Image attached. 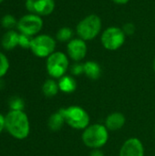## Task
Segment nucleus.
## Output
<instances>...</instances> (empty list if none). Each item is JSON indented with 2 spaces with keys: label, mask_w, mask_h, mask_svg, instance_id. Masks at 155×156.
Listing matches in <instances>:
<instances>
[{
  "label": "nucleus",
  "mask_w": 155,
  "mask_h": 156,
  "mask_svg": "<svg viewBox=\"0 0 155 156\" xmlns=\"http://www.w3.org/2000/svg\"><path fill=\"white\" fill-rule=\"evenodd\" d=\"M5 129L16 139L26 138L30 132L28 117L23 111H10L5 115Z\"/></svg>",
  "instance_id": "f257e3e1"
},
{
  "label": "nucleus",
  "mask_w": 155,
  "mask_h": 156,
  "mask_svg": "<svg viewBox=\"0 0 155 156\" xmlns=\"http://www.w3.org/2000/svg\"><path fill=\"white\" fill-rule=\"evenodd\" d=\"M81 139L83 144L90 149H100L109 140V130L105 125L95 123L83 130Z\"/></svg>",
  "instance_id": "f03ea898"
},
{
  "label": "nucleus",
  "mask_w": 155,
  "mask_h": 156,
  "mask_svg": "<svg viewBox=\"0 0 155 156\" xmlns=\"http://www.w3.org/2000/svg\"><path fill=\"white\" fill-rule=\"evenodd\" d=\"M101 18L96 14H90L82 18L76 26L78 37L84 41L94 39L101 31Z\"/></svg>",
  "instance_id": "7ed1b4c3"
},
{
  "label": "nucleus",
  "mask_w": 155,
  "mask_h": 156,
  "mask_svg": "<svg viewBox=\"0 0 155 156\" xmlns=\"http://www.w3.org/2000/svg\"><path fill=\"white\" fill-rule=\"evenodd\" d=\"M66 123L75 130H85L90 125L89 113L79 106H69L63 109Z\"/></svg>",
  "instance_id": "20e7f679"
},
{
  "label": "nucleus",
  "mask_w": 155,
  "mask_h": 156,
  "mask_svg": "<svg viewBox=\"0 0 155 156\" xmlns=\"http://www.w3.org/2000/svg\"><path fill=\"white\" fill-rule=\"evenodd\" d=\"M69 61L68 56L61 51H55L47 58L46 69L48 75L53 79H60L69 69Z\"/></svg>",
  "instance_id": "39448f33"
},
{
  "label": "nucleus",
  "mask_w": 155,
  "mask_h": 156,
  "mask_svg": "<svg viewBox=\"0 0 155 156\" xmlns=\"http://www.w3.org/2000/svg\"><path fill=\"white\" fill-rule=\"evenodd\" d=\"M126 40V35L122 27H109L103 30L100 36V41L104 48L115 51L121 48Z\"/></svg>",
  "instance_id": "423d86ee"
},
{
  "label": "nucleus",
  "mask_w": 155,
  "mask_h": 156,
  "mask_svg": "<svg viewBox=\"0 0 155 156\" xmlns=\"http://www.w3.org/2000/svg\"><path fill=\"white\" fill-rule=\"evenodd\" d=\"M29 49L38 58H48L55 52L56 40L47 34L37 35L35 37H32Z\"/></svg>",
  "instance_id": "0eeeda50"
},
{
  "label": "nucleus",
  "mask_w": 155,
  "mask_h": 156,
  "mask_svg": "<svg viewBox=\"0 0 155 156\" xmlns=\"http://www.w3.org/2000/svg\"><path fill=\"white\" fill-rule=\"evenodd\" d=\"M16 27L20 34L32 37L40 32L43 27V20L41 16L35 14L25 15L17 21Z\"/></svg>",
  "instance_id": "6e6552de"
},
{
  "label": "nucleus",
  "mask_w": 155,
  "mask_h": 156,
  "mask_svg": "<svg viewBox=\"0 0 155 156\" xmlns=\"http://www.w3.org/2000/svg\"><path fill=\"white\" fill-rule=\"evenodd\" d=\"M26 8L30 14H35L39 16H49L55 9L54 0H26Z\"/></svg>",
  "instance_id": "1a4fd4ad"
},
{
  "label": "nucleus",
  "mask_w": 155,
  "mask_h": 156,
  "mask_svg": "<svg viewBox=\"0 0 155 156\" xmlns=\"http://www.w3.org/2000/svg\"><path fill=\"white\" fill-rule=\"evenodd\" d=\"M88 52V46L86 41L79 37L72 38L67 45L68 57L75 62H79L85 58Z\"/></svg>",
  "instance_id": "9d476101"
},
{
  "label": "nucleus",
  "mask_w": 155,
  "mask_h": 156,
  "mask_svg": "<svg viewBox=\"0 0 155 156\" xmlns=\"http://www.w3.org/2000/svg\"><path fill=\"white\" fill-rule=\"evenodd\" d=\"M119 156H144V147L138 138L126 140L121 147Z\"/></svg>",
  "instance_id": "9b49d317"
},
{
  "label": "nucleus",
  "mask_w": 155,
  "mask_h": 156,
  "mask_svg": "<svg viewBox=\"0 0 155 156\" xmlns=\"http://www.w3.org/2000/svg\"><path fill=\"white\" fill-rule=\"evenodd\" d=\"M126 122V118L122 112H112L105 120V126L109 131H118L122 129Z\"/></svg>",
  "instance_id": "f8f14e48"
},
{
  "label": "nucleus",
  "mask_w": 155,
  "mask_h": 156,
  "mask_svg": "<svg viewBox=\"0 0 155 156\" xmlns=\"http://www.w3.org/2000/svg\"><path fill=\"white\" fill-rule=\"evenodd\" d=\"M18 39H19V34L11 29L6 31L3 35L1 45L3 48L6 50H11L15 48L16 46H18Z\"/></svg>",
  "instance_id": "ddd939ff"
},
{
  "label": "nucleus",
  "mask_w": 155,
  "mask_h": 156,
  "mask_svg": "<svg viewBox=\"0 0 155 156\" xmlns=\"http://www.w3.org/2000/svg\"><path fill=\"white\" fill-rule=\"evenodd\" d=\"M84 74L90 80H98L101 76V68L99 63L93 60H89L83 63Z\"/></svg>",
  "instance_id": "4468645a"
},
{
  "label": "nucleus",
  "mask_w": 155,
  "mask_h": 156,
  "mask_svg": "<svg viewBox=\"0 0 155 156\" xmlns=\"http://www.w3.org/2000/svg\"><path fill=\"white\" fill-rule=\"evenodd\" d=\"M64 123H66L65 117H64V112H63V109H60L58 112H54L49 117L48 125V128L51 131L57 132V131H59L63 127Z\"/></svg>",
  "instance_id": "2eb2a0df"
},
{
  "label": "nucleus",
  "mask_w": 155,
  "mask_h": 156,
  "mask_svg": "<svg viewBox=\"0 0 155 156\" xmlns=\"http://www.w3.org/2000/svg\"><path fill=\"white\" fill-rule=\"evenodd\" d=\"M58 88L59 90L64 93H72L76 90L77 83L73 77L69 75H64L58 79Z\"/></svg>",
  "instance_id": "dca6fc26"
},
{
  "label": "nucleus",
  "mask_w": 155,
  "mask_h": 156,
  "mask_svg": "<svg viewBox=\"0 0 155 156\" xmlns=\"http://www.w3.org/2000/svg\"><path fill=\"white\" fill-rule=\"evenodd\" d=\"M59 90V88H58V83L56 82L54 80L52 79H49V80H47L43 86H42V91H43V94L48 97V98H52L54 96H56L58 94Z\"/></svg>",
  "instance_id": "f3484780"
},
{
  "label": "nucleus",
  "mask_w": 155,
  "mask_h": 156,
  "mask_svg": "<svg viewBox=\"0 0 155 156\" xmlns=\"http://www.w3.org/2000/svg\"><path fill=\"white\" fill-rule=\"evenodd\" d=\"M74 31L69 27H63L57 32L56 37L60 42H69L73 37Z\"/></svg>",
  "instance_id": "a211bd4d"
},
{
  "label": "nucleus",
  "mask_w": 155,
  "mask_h": 156,
  "mask_svg": "<svg viewBox=\"0 0 155 156\" xmlns=\"http://www.w3.org/2000/svg\"><path fill=\"white\" fill-rule=\"evenodd\" d=\"M1 25L3 27L11 30L13 27L17 26V21L16 19L12 16V15H5L2 18H1Z\"/></svg>",
  "instance_id": "6ab92c4d"
},
{
  "label": "nucleus",
  "mask_w": 155,
  "mask_h": 156,
  "mask_svg": "<svg viewBox=\"0 0 155 156\" xmlns=\"http://www.w3.org/2000/svg\"><path fill=\"white\" fill-rule=\"evenodd\" d=\"M9 69V61L5 54L0 51V78L5 76Z\"/></svg>",
  "instance_id": "aec40b11"
},
{
  "label": "nucleus",
  "mask_w": 155,
  "mask_h": 156,
  "mask_svg": "<svg viewBox=\"0 0 155 156\" xmlns=\"http://www.w3.org/2000/svg\"><path fill=\"white\" fill-rule=\"evenodd\" d=\"M10 111H23L24 109V101L22 99L18 97H14L10 100L9 102Z\"/></svg>",
  "instance_id": "412c9836"
},
{
  "label": "nucleus",
  "mask_w": 155,
  "mask_h": 156,
  "mask_svg": "<svg viewBox=\"0 0 155 156\" xmlns=\"http://www.w3.org/2000/svg\"><path fill=\"white\" fill-rule=\"evenodd\" d=\"M32 41V37L25 35V34H19V39H18V46H20L23 48H30V44Z\"/></svg>",
  "instance_id": "4be33fe9"
},
{
  "label": "nucleus",
  "mask_w": 155,
  "mask_h": 156,
  "mask_svg": "<svg viewBox=\"0 0 155 156\" xmlns=\"http://www.w3.org/2000/svg\"><path fill=\"white\" fill-rule=\"evenodd\" d=\"M70 72L73 76H79L81 74H84L83 64L79 62H75L70 68Z\"/></svg>",
  "instance_id": "5701e85b"
},
{
  "label": "nucleus",
  "mask_w": 155,
  "mask_h": 156,
  "mask_svg": "<svg viewBox=\"0 0 155 156\" xmlns=\"http://www.w3.org/2000/svg\"><path fill=\"white\" fill-rule=\"evenodd\" d=\"M122 28V30H123V32L125 33L126 36H132V35H133L134 32H135V30H136L135 25L132 24V22L125 23Z\"/></svg>",
  "instance_id": "b1692460"
},
{
  "label": "nucleus",
  "mask_w": 155,
  "mask_h": 156,
  "mask_svg": "<svg viewBox=\"0 0 155 156\" xmlns=\"http://www.w3.org/2000/svg\"><path fill=\"white\" fill-rule=\"evenodd\" d=\"M90 156H104V154L102 151H100V149H93L90 154Z\"/></svg>",
  "instance_id": "393cba45"
},
{
  "label": "nucleus",
  "mask_w": 155,
  "mask_h": 156,
  "mask_svg": "<svg viewBox=\"0 0 155 156\" xmlns=\"http://www.w3.org/2000/svg\"><path fill=\"white\" fill-rule=\"evenodd\" d=\"M5 128V118L0 113V133Z\"/></svg>",
  "instance_id": "a878e982"
},
{
  "label": "nucleus",
  "mask_w": 155,
  "mask_h": 156,
  "mask_svg": "<svg viewBox=\"0 0 155 156\" xmlns=\"http://www.w3.org/2000/svg\"><path fill=\"white\" fill-rule=\"evenodd\" d=\"M114 3L118 4V5H125L127 4L130 0H112Z\"/></svg>",
  "instance_id": "bb28decb"
},
{
  "label": "nucleus",
  "mask_w": 155,
  "mask_h": 156,
  "mask_svg": "<svg viewBox=\"0 0 155 156\" xmlns=\"http://www.w3.org/2000/svg\"><path fill=\"white\" fill-rule=\"evenodd\" d=\"M153 70H154V72H155V58H154V60H153Z\"/></svg>",
  "instance_id": "cd10ccee"
},
{
  "label": "nucleus",
  "mask_w": 155,
  "mask_h": 156,
  "mask_svg": "<svg viewBox=\"0 0 155 156\" xmlns=\"http://www.w3.org/2000/svg\"><path fill=\"white\" fill-rule=\"evenodd\" d=\"M3 1H4V0H0V4H1V3H2Z\"/></svg>",
  "instance_id": "c85d7f7f"
}]
</instances>
